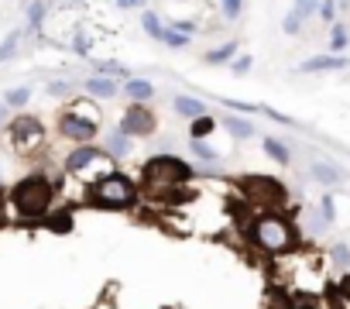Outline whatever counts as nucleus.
<instances>
[{
  "instance_id": "f03ea898",
  "label": "nucleus",
  "mask_w": 350,
  "mask_h": 309,
  "mask_svg": "<svg viewBox=\"0 0 350 309\" xmlns=\"http://www.w3.org/2000/svg\"><path fill=\"white\" fill-rule=\"evenodd\" d=\"M90 200L103 210H127L137 200V186H134V179H127L120 172H107L96 183H90Z\"/></svg>"
},
{
  "instance_id": "6ab92c4d",
  "label": "nucleus",
  "mask_w": 350,
  "mask_h": 309,
  "mask_svg": "<svg viewBox=\"0 0 350 309\" xmlns=\"http://www.w3.org/2000/svg\"><path fill=\"white\" fill-rule=\"evenodd\" d=\"M124 93H127L134 103H148V100H154V86H151L148 79H134V76H127Z\"/></svg>"
},
{
  "instance_id": "7c9ffc66",
  "label": "nucleus",
  "mask_w": 350,
  "mask_h": 309,
  "mask_svg": "<svg viewBox=\"0 0 350 309\" xmlns=\"http://www.w3.org/2000/svg\"><path fill=\"white\" fill-rule=\"evenodd\" d=\"M302 25H306V21H302V18H299V14H295V11H288V14H285V18H282V31H285V35H288V38H295V35H299V31H302Z\"/></svg>"
},
{
  "instance_id": "cd10ccee",
  "label": "nucleus",
  "mask_w": 350,
  "mask_h": 309,
  "mask_svg": "<svg viewBox=\"0 0 350 309\" xmlns=\"http://www.w3.org/2000/svg\"><path fill=\"white\" fill-rule=\"evenodd\" d=\"M49 227H52L55 234H69V230H72V213H69V210L52 213V217H49Z\"/></svg>"
},
{
  "instance_id": "6e6552de",
  "label": "nucleus",
  "mask_w": 350,
  "mask_h": 309,
  "mask_svg": "<svg viewBox=\"0 0 350 309\" xmlns=\"http://www.w3.org/2000/svg\"><path fill=\"white\" fill-rule=\"evenodd\" d=\"M120 131H127L131 137H151L158 131V113L148 103H134L131 100V107L120 117Z\"/></svg>"
},
{
  "instance_id": "aec40b11",
  "label": "nucleus",
  "mask_w": 350,
  "mask_h": 309,
  "mask_svg": "<svg viewBox=\"0 0 350 309\" xmlns=\"http://www.w3.org/2000/svg\"><path fill=\"white\" fill-rule=\"evenodd\" d=\"M261 144H265V154H268V159H271L275 165H288V162H292V151H288V144H285V141H278V137H271V134H268Z\"/></svg>"
},
{
  "instance_id": "37998d69",
  "label": "nucleus",
  "mask_w": 350,
  "mask_h": 309,
  "mask_svg": "<svg viewBox=\"0 0 350 309\" xmlns=\"http://www.w3.org/2000/svg\"><path fill=\"white\" fill-rule=\"evenodd\" d=\"M179 4H189V0H179Z\"/></svg>"
},
{
  "instance_id": "c9c22d12",
  "label": "nucleus",
  "mask_w": 350,
  "mask_h": 309,
  "mask_svg": "<svg viewBox=\"0 0 350 309\" xmlns=\"http://www.w3.org/2000/svg\"><path fill=\"white\" fill-rule=\"evenodd\" d=\"M251 66H254V59H251V55H237V59L230 62V69H234L237 76H244V72H251Z\"/></svg>"
},
{
  "instance_id": "20e7f679",
  "label": "nucleus",
  "mask_w": 350,
  "mask_h": 309,
  "mask_svg": "<svg viewBox=\"0 0 350 309\" xmlns=\"http://www.w3.org/2000/svg\"><path fill=\"white\" fill-rule=\"evenodd\" d=\"M251 241H254L261 251H268V254H285V251L292 247L295 234H292V224H288L285 217L268 213V217L254 220V227H251Z\"/></svg>"
},
{
  "instance_id": "b1692460",
  "label": "nucleus",
  "mask_w": 350,
  "mask_h": 309,
  "mask_svg": "<svg viewBox=\"0 0 350 309\" xmlns=\"http://www.w3.org/2000/svg\"><path fill=\"white\" fill-rule=\"evenodd\" d=\"M292 11L302 21H312V18H319V0H292Z\"/></svg>"
},
{
  "instance_id": "a878e982",
  "label": "nucleus",
  "mask_w": 350,
  "mask_h": 309,
  "mask_svg": "<svg viewBox=\"0 0 350 309\" xmlns=\"http://www.w3.org/2000/svg\"><path fill=\"white\" fill-rule=\"evenodd\" d=\"M217 4H220V14L227 21H237L244 14V8H247V0H217Z\"/></svg>"
},
{
  "instance_id": "423d86ee",
  "label": "nucleus",
  "mask_w": 350,
  "mask_h": 309,
  "mask_svg": "<svg viewBox=\"0 0 350 309\" xmlns=\"http://www.w3.org/2000/svg\"><path fill=\"white\" fill-rule=\"evenodd\" d=\"M8 131H11V148L18 154H31L45 144V127L38 117H14L8 124Z\"/></svg>"
},
{
  "instance_id": "4468645a",
  "label": "nucleus",
  "mask_w": 350,
  "mask_h": 309,
  "mask_svg": "<svg viewBox=\"0 0 350 309\" xmlns=\"http://www.w3.org/2000/svg\"><path fill=\"white\" fill-rule=\"evenodd\" d=\"M172 107H175V113H179V117H203L206 113V103L200 100V96H189V93H183V96H175L172 100Z\"/></svg>"
},
{
  "instance_id": "a211bd4d",
  "label": "nucleus",
  "mask_w": 350,
  "mask_h": 309,
  "mask_svg": "<svg viewBox=\"0 0 350 309\" xmlns=\"http://www.w3.org/2000/svg\"><path fill=\"white\" fill-rule=\"evenodd\" d=\"M189 38H193V35H186V31H179V28L165 25L161 35H158V45H165V49H172V52H183V49H189Z\"/></svg>"
},
{
  "instance_id": "f257e3e1",
  "label": "nucleus",
  "mask_w": 350,
  "mask_h": 309,
  "mask_svg": "<svg viewBox=\"0 0 350 309\" xmlns=\"http://www.w3.org/2000/svg\"><path fill=\"white\" fill-rule=\"evenodd\" d=\"M59 134L72 144H90L100 134V110L93 100H72V107L59 113Z\"/></svg>"
},
{
  "instance_id": "2eb2a0df",
  "label": "nucleus",
  "mask_w": 350,
  "mask_h": 309,
  "mask_svg": "<svg viewBox=\"0 0 350 309\" xmlns=\"http://www.w3.org/2000/svg\"><path fill=\"white\" fill-rule=\"evenodd\" d=\"M347 49H350V28H347L343 21H333V25H329V38H326V52L343 55Z\"/></svg>"
},
{
  "instance_id": "f8f14e48",
  "label": "nucleus",
  "mask_w": 350,
  "mask_h": 309,
  "mask_svg": "<svg viewBox=\"0 0 350 309\" xmlns=\"http://www.w3.org/2000/svg\"><path fill=\"white\" fill-rule=\"evenodd\" d=\"M309 176H312L319 186H340V183L347 179L343 169L333 165V162H312V165H309Z\"/></svg>"
},
{
  "instance_id": "2f4dec72",
  "label": "nucleus",
  "mask_w": 350,
  "mask_h": 309,
  "mask_svg": "<svg viewBox=\"0 0 350 309\" xmlns=\"http://www.w3.org/2000/svg\"><path fill=\"white\" fill-rule=\"evenodd\" d=\"M336 8H340L336 0H319V21H323L326 28L336 21Z\"/></svg>"
},
{
  "instance_id": "f704fd0d",
  "label": "nucleus",
  "mask_w": 350,
  "mask_h": 309,
  "mask_svg": "<svg viewBox=\"0 0 350 309\" xmlns=\"http://www.w3.org/2000/svg\"><path fill=\"white\" fill-rule=\"evenodd\" d=\"M168 25H172V28H179V31H186V35H196V31H200V25L189 21V18H172Z\"/></svg>"
},
{
  "instance_id": "39448f33",
  "label": "nucleus",
  "mask_w": 350,
  "mask_h": 309,
  "mask_svg": "<svg viewBox=\"0 0 350 309\" xmlns=\"http://www.w3.org/2000/svg\"><path fill=\"white\" fill-rule=\"evenodd\" d=\"M144 186H179L186 179H193V169L183 162V159H175V154H158V159H151L141 172Z\"/></svg>"
},
{
  "instance_id": "9b49d317",
  "label": "nucleus",
  "mask_w": 350,
  "mask_h": 309,
  "mask_svg": "<svg viewBox=\"0 0 350 309\" xmlns=\"http://www.w3.org/2000/svg\"><path fill=\"white\" fill-rule=\"evenodd\" d=\"M83 90L90 93V96H96V100H113L117 93H120V86H117V79L113 76H86L83 79Z\"/></svg>"
},
{
  "instance_id": "7ed1b4c3",
  "label": "nucleus",
  "mask_w": 350,
  "mask_h": 309,
  "mask_svg": "<svg viewBox=\"0 0 350 309\" xmlns=\"http://www.w3.org/2000/svg\"><path fill=\"white\" fill-rule=\"evenodd\" d=\"M52 196H55V186L45 176H28L14 186L11 203L21 217H45L49 206H52Z\"/></svg>"
},
{
  "instance_id": "e433bc0d",
  "label": "nucleus",
  "mask_w": 350,
  "mask_h": 309,
  "mask_svg": "<svg viewBox=\"0 0 350 309\" xmlns=\"http://www.w3.org/2000/svg\"><path fill=\"white\" fill-rule=\"evenodd\" d=\"M261 113H265L268 120H275V124H288V127L295 124V120H292L288 113H282V110H271V107H261Z\"/></svg>"
},
{
  "instance_id": "1a4fd4ad",
  "label": "nucleus",
  "mask_w": 350,
  "mask_h": 309,
  "mask_svg": "<svg viewBox=\"0 0 350 309\" xmlns=\"http://www.w3.org/2000/svg\"><path fill=\"white\" fill-rule=\"evenodd\" d=\"M241 186H244V196L254 200V203H261V206H278V203H285V186H282L278 179H268V176H247Z\"/></svg>"
},
{
  "instance_id": "4c0bfd02",
  "label": "nucleus",
  "mask_w": 350,
  "mask_h": 309,
  "mask_svg": "<svg viewBox=\"0 0 350 309\" xmlns=\"http://www.w3.org/2000/svg\"><path fill=\"white\" fill-rule=\"evenodd\" d=\"M72 93V83H49V96H69Z\"/></svg>"
},
{
  "instance_id": "a19ab883",
  "label": "nucleus",
  "mask_w": 350,
  "mask_h": 309,
  "mask_svg": "<svg viewBox=\"0 0 350 309\" xmlns=\"http://www.w3.org/2000/svg\"><path fill=\"white\" fill-rule=\"evenodd\" d=\"M340 292H343V299L350 302V275H343V282H340Z\"/></svg>"
},
{
  "instance_id": "0eeeda50",
  "label": "nucleus",
  "mask_w": 350,
  "mask_h": 309,
  "mask_svg": "<svg viewBox=\"0 0 350 309\" xmlns=\"http://www.w3.org/2000/svg\"><path fill=\"white\" fill-rule=\"evenodd\" d=\"M110 162H113V154L93 148V144H76L69 154H66V172L69 176H79L86 169H100V172H110Z\"/></svg>"
},
{
  "instance_id": "9d476101",
  "label": "nucleus",
  "mask_w": 350,
  "mask_h": 309,
  "mask_svg": "<svg viewBox=\"0 0 350 309\" xmlns=\"http://www.w3.org/2000/svg\"><path fill=\"white\" fill-rule=\"evenodd\" d=\"M347 69H350V59H347V55L319 52V55H309L306 62H299L295 72H302V76H316V72H347Z\"/></svg>"
},
{
  "instance_id": "473e14b6",
  "label": "nucleus",
  "mask_w": 350,
  "mask_h": 309,
  "mask_svg": "<svg viewBox=\"0 0 350 309\" xmlns=\"http://www.w3.org/2000/svg\"><path fill=\"white\" fill-rule=\"evenodd\" d=\"M4 100H8L11 107H25V103L31 100V86H18V90H11Z\"/></svg>"
},
{
  "instance_id": "412c9836",
  "label": "nucleus",
  "mask_w": 350,
  "mask_h": 309,
  "mask_svg": "<svg viewBox=\"0 0 350 309\" xmlns=\"http://www.w3.org/2000/svg\"><path fill=\"white\" fill-rule=\"evenodd\" d=\"M213 134H217V117L203 113V117H193V120H189V137L206 141V137H213Z\"/></svg>"
},
{
  "instance_id": "bb28decb",
  "label": "nucleus",
  "mask_w": 350,
  "mask_h": 309,
  "mask_svg": "<svg viewBox=\"0 0 350 309\" xmlns=\"http://www.w3.org/2000/svg\"><path fill=\"white\" fill-rule=\"evenodd\" d=\"M69 49H72V52H76L79 59H90V49H93V38H90V35H86V31L79 28V31L72 35V45H69Z\"/></svg>"
},
{
  "instance_id": "c85d7f7f",
  "label": "nucleus",
  "mask_w": 350,
  "mask_h": 309,
  "mask_svg": "<svg viewBox=\"0 0 350 309\" xmlns=\"http://www.w3.org/2000/svg\"><path fill=\"white\" fill-rule=\"evenodd\" d=\"M18 45H21V31H11V35H8L4 42H0V62H8V59H14Z\"/></svg>"
},
{
  "instance_id": "f3484780",
  "label": "nucleus",
  "mask_w": 350,
  "mask_h": 309,
  "mask_svg": "<svg viewBox=\"0 0 350 309\" xmlns=\"http://www.w3.org/2000/svg\"><path fill=\"white\" fill-rule=\"evenodd\" d=\"M220 124H224V127H227L234 137H244V141H247V137H254V131H258V127H254L247 117H237V110L224 113V117H220Z\"/></svg>"
},
{
  "instance_id": "58836bf2",
  "label": "nucleus",
  "mask_w": 350,
  "mask_h": 309,
  "mask_svg": "<svg viewBox=\"0 0 350 309\" xmlns=\"http://www.w3.org/2000/svg\"><path fill=\"white\" fill-rule=\"evenodd\" d=\"M333 210H336V203H333V196L326 193V196H323V220H326V224H333V220H336V213H333Z\"/></svg>"
},
{
  "instance_id": "c756f323",
  "label": "nucleus",
  "mask_w": 350,
  "mask_h": 309,
  "mask_svg": "<svg viewBox=\"0 0 350 309\" xmlns=\"http://www.w3.org/2000/svg\"><path fill=\"white\" fill-rule=\"evenodd\" d=\"M189 151L196 154V159H203V162H217V151H213L206 141H196V137H189Z\"/></svg>"
},
{
  "instance_id": "79ce46f5",
  "label": "nucleus",
  "mask_w": 350,
  "mask_h": 309,
  "mask_svg": "<svg viewBox=\"0 0 350 309\" xmlns=\"http://www.w3.org/2000/svg\"><path fill=\"white\" fill-rule=\"evenodd\" d=\"M8 113H11V103L4 100V103H0V124H4V120H8Z\"/></svg>"
},
{
  "instance_id": "ea45409f",
  "label": "nucleus",
  "mask_w": 350,
  "mask_h": 309,
  "mask_svg": "<svg viewBox=\"0 0 350 309\" xmlns=\"http://www.w3.org/2000/svg\"><path fill=\"white\" fill-rule=\"evenodd\" d=\"M113 4H117L120 11H144L148 0H113Z\"/></svg>"
},
{
  "instance_id": "ddd939ff",
  "label": "nucleus",
  "mask_w": 350,
  "mask_h": 309,
  "mask_svg": "<svg viewBox=\"0 0 350 309\" xmlns=\"http://www.w3.org/2000/svg\"><path fill=\"white\" fill-rule=\"evenodd\" d=\"M131 148H134V137L127 134V131H110L107 134V144H103V151L107 154H113V159H127V154H131Z\"/></svg>"
},
{
  "instance_id": "dca6fc26",
  "label": "nucleus",
  "mask_w": 350,
  "mask_h": 309,
  "mask_svg": "<svg viewBox=\"0 0 350 309\" xmlns=\"http://www.w3.org/2000/svg\"><path fill=\"white\" fill-rule=\"evenodd\" d=\"M237 52H241V42H224V45L210 49V52L203 55V62H206V66H227V62L237 59Z\"/></svg>"
},
{
  "instance_id": "72a5a7b5",
  "label": "nucleus",
  "mask_w": 350,
  "mask_h": 309,
  "mask_svg": "<svg viewBox=\"0 0 350 309\" xmlns=\"http://www.w3.org/2000/svg\"><path fill=\"white\" fill-rule=\"evenodd\" d=\"M329 258H333V261H336V265H340V268H350V247H347V244H343V241H340V244H333V247H329Z\"/></svg>"
},
{
  "instance_id": "4be33fe9",
  "label": "nucleus",
  "mask_w": 350,
  "mask_h": 309,
  "mask_svg": "<svg viewBox=\"0 0 350 309\" xmlns=\"http://www.w3.org/2000/svg\"><path fill=\"white\" fill-rule=\"evenodd\" d=\"M45 14H49L45 0H31V4H28V31H38L42 21H45Z\"/></svg>"
},
{
  "instance_id": "393cba45",
  "label": "nucleus",
  "mask_w": 350,
  "mask_h": 309,
  "mask_svg": "<svg viewBox=\"0 0 350 309\" xmlns=\"http://www.w3.org/2000/svg\"><path fill=\"white\" fill-rule=\"evenodd\" d=\"M93 69H96V72H103V76H131V69H127V66H120V62H113V59H96V62H93Z\"/></svg>"
},
{
  "instance_id": "5701e85b",
  "label": "nucleus",
  "mask_w": 350,
  "mask_h": 309,
  "mask_svg": "<svg viewBox=\"0 0 350 309\" xmlns=\"http://www.w3.org/2000/svg\"><path fill=\"white\" fill-rule=\"evenodd\" d=\"M161 28H165V25H161V18H158L154 11H144V14H141V31H144V35H148L151 42H158Z\"/></svg>"
}]
</instances>
